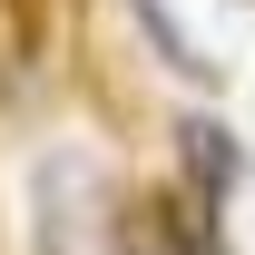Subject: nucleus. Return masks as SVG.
<instances>
[{
	"label": "nucleus",
	"instance_id": "nucleus-2",
	"mask_svg": "<svg viewBox=\"0 0 255 255\" xmlns=\"http://www.w3.org/2000/svg\"><path fill=\"white\" fill-rule=\"evenodd\" d=\"M177 167H187V196H196V206H226L236 177H246V147H236L216 118H187V128H177Z\"/></svg>",
	"mask_w": 255,
	"mask_h": 255
},
{
	"label": "nucleus",
	"instance_id": "nucleus-1",
	"mask_svg": "<svg viewBox=\"0 0 255 255\" xmlns=\"http://www.w3.org/2000/svg\"><path fill=\"white\" fill-rule=\"evenodd\" d=\"M108 255H226V246H216V216L187 187H147L108 216Z\"/></svg>",
	"mask_w": 255,
	"mask_h": 255
}]
</instances>
